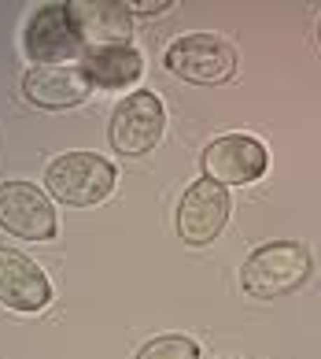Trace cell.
<instances>
[{
    "mask_svg": "<svg viewBox=\"0 0 321 359\" xmlns=\"http://www.w3.org/2000/svg\"><path fill=\"white\" fill-rule=\"evenodd\" d=\"M314 256L299 241H270L255 248L240 267V289L251 300H280L311 282Z\"/></svg>",
    "mask_w": 321,
    "mask_h": 359,
    "instance_id": "6da1fadb",
    "label": "cell"
},
{
    "mask_svg": "<svg viewBox=\"0 0 321 359\" xmlns=\"http://www.w3.org/2000/svg\"><path fill=\"white\" fill-rule=\"evenodd\" d=\"M118 170L100 152H63L45 167V189L71 208L104 204L115 193Z\"/></svg>",
    "mask_w": 321,
    "mask_h": 359,
    "instance_id": "7a4b0ae2",
    "label": "cell"
},
{
    "mask_svg": "<svg viewBox=\"0 0 321 359\" xmlns=\"http://www.w3.org/2000/svg\"><path fill=\"white\" fill-rule=\"evenodd\" d=\"M166 71L196 86H218L236 74V48L218 34H181L166 48Z\"/></svg>",
    "mask_w": 321,
    "mask_h": 359,
    "instance_id": "3957f363",
    "label": "cell"
},
{
    "mask_svg": "<svg viewBox=\"0 0 321 359\" xmlns=\"http://www.w3.org/2000/svg\"><path fill=\"white\" fill-rule=\"evenodd\" d=\"M22 52L34 67H52V63H71L85 56V41L71 19V4H45L37 8L22 34Z\"/></svg>",
    "mask_w": 321,
    "mask_h": 359,
    "instance_id": "277c9868",
    "label": "cell"
},
{
    "mask_svg": "<svg viewBox=\"0 0 321 359\" xmlns=\"http://www.w3.org/2000/svg\"><path fill=\"white\" fill-rule=\"evenodd\" d=\"M56 226V208L41 185L0 182V230H8L19 241H52Z\"/></svg>",
    "mask_w": 321,
    "mask_h": 359,
    "instance_id": "5b68a950",
    "label": "cell"
},
{
    "mask_svg": "<svg viewBox=\"0 0 321 359\" xmlns=\"http://www.w3.org/2000/svg\"><path fill=\"white\" fill-rule=\"evenodd\" d=\"M163 130H166L163 100L148 89L129 93L111 115V144L122 156H148L163 141Z\"/></svg>",
    "mask_w": 321,
    "mask_h": 359,
    "instance_id": "8992f818",
    "label": "cell"
},
{
    "mask_svg": "<svg viewBox=\"0 0 321 359\" xmlns=\"http://www.w3.org/2000/svg\"><path fill=\"white\" fill-rule=\"evenodd\" d=\"M229 211H233V201H229V189L211 178H199L185 189L181 204H178V233L185 245H211L218 241V233L225 230L229 222Z\"/></svg>",
    "mask_w": 321,
    "mask_h": 359,
    "instance_id": "52a82bcc",
    "label": "cell"
},
{
    "mask_svg": "<svg viewBox=\"0 0 321 359\" xmlns=\"http://www.w3.org/2000/svg\"><path fill=\"white\" fill-rule=\"evenodd\" d=\"M270 156L259 137L248 134H225L218 141H211L204 149V178L218 182V185H251L266 175Z\"/></svg>",
    "mask_w": 321,
    "mask_h": 359,
    "instance_id": "ba28073f",
    "label": "cell"
},
{
    "mask_svg": "<svg viewBox=\"0 0 321 359\" xmlns=\"http://www.w3.org/2000/svg\"><path fill=\"white\" fill-rule=\"evenodd\" d=\"M89 78L82 71V63H52V67H30L22 78V97L34 108L45 111H63V108H78L89 100Z\"/></svg>",
    "mask_w": 321,
    "mask_h": 359,
    "instance_id": "9c48e42d",
    "label": "cell"
},
{
    "mask_svg": "<svg viewBox=\"0 0 321 359\" xmlns=\"http://www.w3.org/2000/svg\"><path fill=\"white\" fill-rule=\"evenodd\" d=\"M0 304L15 311H45L52 304L48 274L15 248H0Z\"/></svg>",
    "mask_w": 321,
    "mask_h": 359,
    "instance_id": "30bf717a",
    "label": "cell"
},
{
    "mask_svg": "<svg viewBox=\"0 0 321 359\" xmlns=\"http://www.w3.org/2000/svg\"><path fill=\"white\" fill-rule=\"evenodd\" d=\"M71 19L85 41V52L107 45H129L133 15L122 0H74Z\"/></svg>",
    "mask_w": 321,
    "mask_h": 359,
    "instance_id": "8fae6325",
    "label": "cell"
},
{
    "mask_svg": "<svg viewBox=\"0 0 321 359\" xmlns=\"http://www.w3.org/2000/svg\"><path fill=\"white\" fill-rule=\"evenodd\" d=\"M82 71L92 89H129L144 74V56L133 45L89 48L82 56Z\"/></svg>",
    "mask_w": 321,
    "mask_h": 359,
    "instance_id": "7c38bea8",
    "label": "cell"
},
{
    "mask_svg": "<svg viewBox=\"0 0 321 359\" xmlns=\"http://www.w3.org/2000/svg\"><path fill=\"white\" fill-rule=\"evenodd\" d=\"M137 359H199V344L189 341V337L170 334V337L148 341V344L137 352Z\"/></svg>",
    "mask_w": 321,
    "mask_h": 359,
    "instance_id": "4fadbf2b",
    "label": "cell"
},
{
    "mask_svg": "<svg viewBox=\"0 0 321 359\" xmlns=\"http://www.w3.org/2000/svg\"><path fill=\"white\" fill-rule=\"evenodd\" d=\"M173 0H141V4H126L129 15H163Z\"/></svg>",
    "mask_w": 321,
    "mask_h": 359,
    "instance_id": "5bb4252c",
    "label": "cell"
},
{
    "mask_svg": "<svg viewBox=\"0 0 321 359\" xmlns=\"http://www.w3.org/2000/svg\"><path fill=\"white\" fill-rule=\"evenodd\" d=\"M318 41H321V22H318Z\"/></svg>",
    "mask_w": 321,
    "mask_h": 359,
    "instance_id": "9a60e30c",
    "label": "cell"
}]
</instances>
